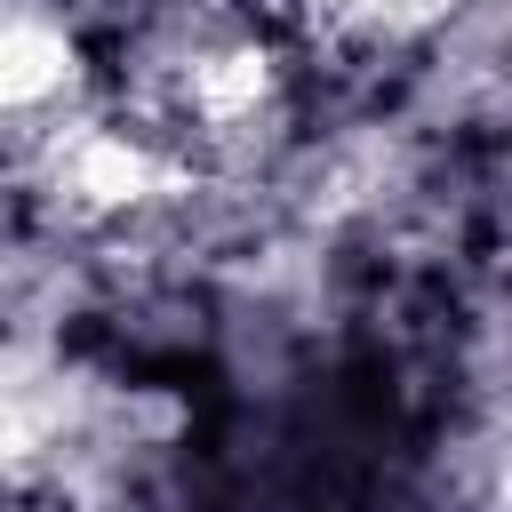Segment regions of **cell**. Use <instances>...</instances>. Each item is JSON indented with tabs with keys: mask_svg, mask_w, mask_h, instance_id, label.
I'll return each instance as SVG.
<instances>
[{
	"mask_svg": "<svg viewBox=\"0 0 512 512\" xmlns=\"http://www.w3.org/2000/svg\"><path fill=\"white\" fill-rule=\"evenodd\" d=\"M96 416L88 376L48 344H0V480L48 472Z\"/></svg>",
	"mask_w": 512,
	"mask_h": 512,
	"instance_id": "obj_3",
	"label": "cell"
},
{
	"mask_svg": "<svg viewBox=\"0 0 512 512\" xmlns=\"http://www.w3.org/2000/svg\"><path fill=\"white\" fill-rule=\"evenodd\" d=\"M464 0H320V16L352 40H416L432 24H448Z\"/></svg>",
	"mask_w": 512,
	"mask_h": 512,
	"instance_id": "obj_5",
	"label": "cell"
},
{
	"mask_svg": "<svg viewBox=\"0 0 512 512\" xmlns=\"http://www.w3.org/2000/svg\"><path fill=\"white\" fill-rule=\"evenodd\" d=\"M40 192L64 224H128V216H152L176 192H192V160L176 144H160L144 120L72 112L40 144Z\"/></svg>",
	"mask_w": 512,
	"mask_h": 512,
	"instance_id": "obj_2",
	"label": "cell"
},
{
	"mask_svg": "<svg viewBox=\"0 0 512 512\" xmlns=\"http://www.w3.org/2000/svg\"><path fill=\"white\" fill-rule=\"evenodd\" d=\"M72 88H80L72 24L32 0H0V120H40L72 104Z\"/></svg>",
	"mask_w": 512,
	"mask_h": 512,
	"instance_id": "obj_4",
	"label": "cell"
},
{
	"mask_svg": "<svg viewBox=\"0 0 512 512\" xmlns=\"http://www.w3.org/2000/svg\"><path fill=\"white\" fill-rule=\"evenodd\" d=\"M136 112L184 160H192V144L200 152L248 144L280 112V64L256 32H240L224 16H176V24L144 32V48H136Z\"/></svg>",
	"mask_w": 512,
	"mask_h": 512,
	"instance_id": "obj_1",
	"label": "cell"
}]
</instances>
